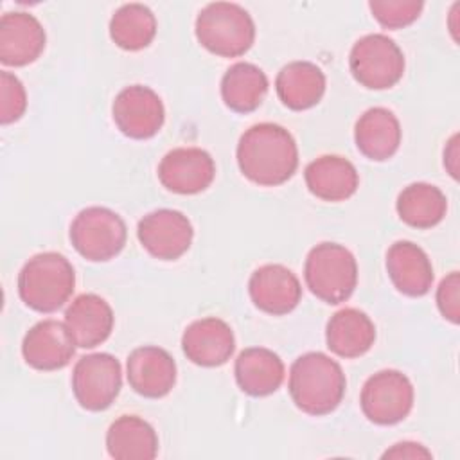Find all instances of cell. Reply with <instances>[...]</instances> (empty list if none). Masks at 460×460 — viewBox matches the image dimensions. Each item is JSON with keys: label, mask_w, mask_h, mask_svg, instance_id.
Masks as SVG:
<instances>
[{"label": "cell", "mask_w": 460, "mask_h": 460, "mask_svg": "<svg viewBox=\"0 0 460 460\" xmlns=\"http://www.w3.org/2000/svg\"><path fill=\"white\" fill-rule=\"evenodd\" d=\"M248 291L255 307L273 316L291 313L302 298L300 280L282 264L257 268L250 277Z\"/></svg>", "instance_id": "9a60e30c"}, {"label": "cell", "mask_w": 460, "mask_h": 460, "mask_svg": "<svg viewBox=\"0 0 460 460\" xmlns=\"http://www.w3.org/2000/svg\"><path fill=\"white\" fill-rule=\"evenodd\" d=\"M75 288L70 261L58 252L31 257L18 275V293L23 304L38 313H54L68 302Z\"/></svg>", "instance_id": "3957f363"}, {"label": "cell", "mask_w": 460, "mask_h": 460, "mask_svg": "<svg viewBox=\"0 0 460 460\" xmlns=\"http://www.w3.org/2000/svg\"><path fill=\"white\" fill-rule=\"evenodd\" d=\"M395 208L406 225L424 230L438 225L444 219L447 199L438 187L417 181L410 183L399 192Z\"/></svg>", "instance_id": "4316f807"}, {"label": "cell", "mask_w": 460, "mask_h": 460, "mask_svg": "<svg viewBox=\"0 0 460 460\" xmlns=\"http://www.w3.org/2000/svg\"><path fill=\"white\" fill-rule=\"evenodd\" d=\"M376 340V325L367 313L356 307L340 309L331 316L325 329V341L331 352L340 358H359L370 350Z\"/></svg>", "instance_id": "7402d4cb"}, {"label": "cell", "mask_w": 460, "mask_h": 460, "mask_svg": "<svg viewBox=\"0 0 460 460\" xmlns=\"http://www.w3.org/2000/svg\"><path fill=\"white\" fill-rule=\"evenodd\" d=\"M305 284L325 304H341L356 289L358 264L350 250L338 243H320L307 253Z\"/></svg>", "instance_id": "5b68a950"}, {"label": "cell", "mask_w": 460, "mask_h": 460, "mask_svg": "<svg viewBox=\"0 0 460 460\" xmlns=\"http://www.w3.org/2000/svg\"><path fill=\"white\" fill-rule=\"evenodd\" d=\"M122 386V368L115 356L93 352L74 365L72 390L75 401L88 411H102L117 399Z\"/></svg>", "instance_id": "ba28073f"}, {"label": "cell", "mask_w": 460, "mask_h": 460, "mask_svg": "<svg viewBox=\"0 0 460 460\" xmlns=\"http://www.w3.org/2000/svg\"><path fill=\"white\" fill-rule=\"evenodd\" d=\"M347 379L338 361L323 352H307L289 368V395L298 410L307 415L334 411L345 394Z\"/></svg>", "instance_id": "7a4b0ae2"}, {"label": "cell", "mask_w": 460, "mask_h": 460, "mask_svg": "<svg viewBox=\"0 0 460 460\" xmlns=\"http://www.w3.org/2000/svg\"><path fill=\"white\" fill-rule=\"evenodd\" d=\"M45 29L25 11L5 13L0 20V61L7 66H25L45 49Z\"/></svg>", "instance_id": "2e32d148"}, {"label": "cell", "mask_w": 460, "mask_h": 460, "mask_svg": "<svg viewBox=\"0 0 460 460\" xmlns=\"http://www.w3.org/2000/svg\"><path fill=\"white\" fill-rule=\"evenodd\" d=\"M156 34V18L144 4H124L110 20V36L124 50L146 49Z\"/></svg>", "instance_id": "83f0119b"}, {"label": "cell", "mask_w": 460, "mask_h": 460, "mask_svg": "<svg viewBox=\"0 0 460 460\" xmlns=\"http://www.w3.org/2000/svg\"><path fill=\"white\" fill-rule=\"evenodd\" d=\"M309 192L323 201H345L359 185L352 162L338 155H323L313 160L304 171Z\"/></svg>", "instance_id": "ffe728a7"}, {"label": "cell", "mask_w": 460, "mask_h": 460, "mask_svg": "<svg viewBox=\"0 0 460 460\" xmlns=\"http://www.w3.org/2000/svg\"><path fill=\"white\" fill-rule=\"evenodd\" d=\"M75 343L65 325L58 320H41L32 325L22 341V354L29 367L43 372L59 370L70 363Z\"/></svg>", "instance_id": "4fadbf2b"}, {"label": "cell", "mask_w": 460, "mask_h": 460, "mask_svg": "<svg viewBox=\"0 0 460 460\" xmlns=\"http://www.w3.org/2000/svg\"><path fill=\"white\" fill-rule=\"evenodd\" d=\"M437 305L440 314L451 323L460 322V275L458 271H451L446 279H442L437 289Z\"/></svg>", "instance_id": "4dcf8cb0"}, {"label": "cell", "mask_w": 460, "mask_h": 460, "mask_svg": "<svg viewBox=\"0 0 460 460\" xmlns=\"http://www.w3.org/2000/svg\"><path fill=\"white\" fill-rule=\"evenodd\" d=\"M349 66L361 86L368 90H386L402 77L404 54L392 38L385 34H367L354 43Z\"/></svg>", "instance_id": "52a82bcc"}, {"label": "cell", "mask_w": 460, "mask_h": 460, "mask_svg": "<svg viewBox=\"0 0 460 460\" xmlns=\"http://www.w3.org/2000/svg\"><path fill=\"white\" fill-rule=\"evenodd\" d=\"M235 381L253 397H264L279 390L284 381V363L266 347H248L235 359Z\"/></svg>", "instance_id": "603a6c76"}, {"label": "cell", "mask_w": 460, "mask_h": 460, "mask_svg": "<svg viewBox=\"0 0 460 460\" xmlns=\"http://www.w3.org/2000/svg\"><path fill=\"white\" fill-rule=\"evenodd\" d=\"M359 402L368 420L379 426H392L411 411L413 385L399 370H379L365 381Z\"/></svg>", "instance_id": "9c48e42d"}, {"label": "cell", "mask_w": 460, "mask_h": 460, "mask_svg": "<svg viewBox=\"0 0 460 460\" xmlns=\"http://www.w3.org/2000/svg\"><path fill=\"white\" fill-rule=\"evenodd\" d=\"M383 458H397V460L431 458V451H428L422 444H417V442H399V444H394L390 449H386L383 453Z\"/></svg>", "instance_id": "1f68e13d"}, {"label": "cell", "mask_w": 460, "mask_h": 460, "mask_svg": "<svg viewBox=\"0 0 460 460\" xmlns=\"http://www.w3.org/2000/svg\"><path fill=\"white\" fill-rule=\"evenodd\" d=\"M129 386L142 397L160 399L167 395L176 383V363L172 356L155 345L137 347L126 363Z\"/></svg>", "instance_id": "5bb4252c"}, {"label": "cell", "mask_w": 460, "mask_h": 460, "mask_svg": "<svg viewBox=\"0 0 460 460\" xmlns=\"http://www.w3.org/2000/svg\"><path fill=\"white\" fill-rule=\"evenodd\" d=\"M106 449L117 460H153L158 453V437L147 420L120 415L108 428Z\"/></svg>", "instance_id": "d4e9b609"}, {"label": "cell", "mask_w": 460, "mask_h": 460, "mask_svg": "<svg viewBox=\"0 0 460 460\" xmlns=\"http://www.w3.org/2000/svg\"><path fill=\"white\" fill-rule=\"evenodd\" d=\"M268 93V77L253 63L232 65L221 79V97L237 113H250L261 106Z\"/></svg>", "instance_id": "484cf974"}, {"label": "cell", "mask_w": 460, "mask_h": 460, "mask_svg": "<svg viewBox=\"0 0 460 460\" xmlns=\"http://www.w3.org/2000/svg\"><path fill=\"white\" fill-rule=\"evenodd\" d=\"M124 219L106 207L83 208L70 225V241L79 255L92 262L117 257L126 244Z\"/></svg>", "instance_id": "8992f818"}, {"label": "cell", "mask_w": 460, "mask_h": 460, "mask_svg": "<svg viewBox=\"0 0 460 460\" xmlns=\"http://www.w3.org/2000/svg\"><path fill=\"white\" fill-rule=\"evenodd\" d=\"M181 349L187 359L199 367L225 365L235 349L230 325L216 316L192 322L181 336Z\"/></svg>", "instance_id": "e0dca14e"}, {"label": "cell", "mask_w": 460, "mask_h": 460, "mask_svg": "<svg viewBox=\"0 0 460 460\" xmlns=\"http://www.w3.org/2000/svg\"><path fill=\"white\" fill-rule=\"evenodd\" d=\"M111 305L95 293H83L65 311V325L81 349H93L108 340L113 329Z\"/></svg>", "instance_id": "ac0fdd59"}, {"label": "cell", "mask_w": 460, "mask_h": 460, "mask_svg": "<svg viewBox=\"0 0 460 460\" xmlns=\"http://www.w3.org/2000/svg\"><path fill=\"white\" fill-rule=\"evenodd\" d=\"M140 244L160 261H176L181 257L194 237L189 217L172 208H158L146 214L137 226Z\"/></svg>", "instance_id": "8fae6325"}, {"label": "cell", "mask_w": 460, "mask_h": 460, "mask_svg": "<svg viewBox=\"0 0 460 460\" xmlns=\"http://www.w3.org/2000/svg\"><path fill=\"white\" fill-rule=\"evenodd\" d=\"M237 164L250 181L275 187L295 174L298 147L286 128L273 122H261L248 128L239 138Z\"/></svg>", "instance_id": "6da1fadb"}, {"label": "cell", "mask_w": 460, "mask_h": 460, "mask_svg": "<svg viewBox=\"0 0 460 460\" xmlns=\"http://www.w3.org/2000/svg\"><path fill=\"white\" fill-rule=\"evenodd\" d=\"M216 176L214 158L201 147H176L158 165L160 183L176 194H198Z\"/></svg>", "instance_id": "7c38bea8"}, {"label": "cell", "mask_w": 460, "mask_h": 460, "mask_svg": "<svg viewBox=\"0 0 460 460\" xmlns=\"http://www.w3.org/2000/svg\"><path fill=\"white\" fill-rule=\"evenodd\" d=\"M275 88L284 106L300 111L320 102L325 92V75L311 61H291L277 74Z\"/></svg>", "instance_id": "cb8c5ba5"}, {"label": "cell", "mask_w": 460, "mask_h": 460, "mask_svg": "<svg viewBox=\"0 0 460 460\" xmlns=\"http://www.w3.org/2000/svg\"><path fill=\"white\" fill-rule=\"evenodd\" d=\"M401 135L397 117L383 106L368 108L354 128V140L359 153L374 162L392 158L399 149Z\"/></svg>", "instance_id": "44dd1931"}, {"label": "cell", "mask_w": 460, "mask_h": 460, "mask_svg": "<svg viewBox=\"0 0 460 460\" xmlns=\"http://www.w3.org/2000/svg\"><path fill=\"white\" fill-rule=\"evenodd\" d=\"M27 108V93L22 81L7 72H0V122L11 124L16 122Z\"/></svg>", "instance_id": "f546056e"}, {"label": "cell", "mask_w": 460, "mask_h": 460, "mask_svg": "<svg viewBox=\"0 0 460 460\" xmlns=\"http://www.w3.org/2000/svg\"><path fill=\"white\" fill-rule=\"evenodd\" d=\"M386 271L397 291L424 296L433 284V266L426 252L411 241H397L386 252Z\"/></svg>", "instance_id": "d6986e66"}, {"label": "cell", "mask_w": 460, "mask_h": 460, "mask_svg": "<svg viewBox=\"0 0 460 460\" xmlns=\"http://www.w3.org/2000/svg\"><path fill=\"white\" fill-rule=\"evenodd\" d=\"M368 7L383 27L402 29L420 16L424 4L420 0H372Z\"/></svg>", "instance_id": "f1b7e54d"}, {"label": "cell", "mask_w": 460, "mask_h": 460, "mask_svg": "<svg viewBox=\"0 0 460 460\" xmlns=\"http://www.w3.org/2000/svg\"><path fill=\"white\" fill-rule=\"evenodd\" d=\"M194 31L201 47L221 58L243 56L255 40V23L250 13L232 2L205 5L196 18Z\"/></svg>", "instance_id": "277c9868"}, {"label": "cell", "mask_w": 460, "mask_h": 460, "mask_svg": "<svg viewBox=\"0 0 460 460\" xmlns=\"http://www.w3.org/2000/svg\"><path fill=\"white\" fill-rule=\"evenodd\" d=\"M444 165L447 172L456 180L458 178V135H453L444 149Z\"/></svg>", "instance_id": "d6a6232c"}, {"label": "cell", "mask_w": 460, "mask_h": 460, "mask_svg": "<svg viewBox=\"0 0 460 460\" xmlns=\"http://www.w3.org/2000/svg\"><path fill=\"white\" fill-rule=\"evenodd\" d=\"M111 113L120 133L135 140L155 137L165 120L160 95L144 84H131L120 90L113 101Z\"/></svg>", "instance_id": "30bf717a"}]
</instances>
